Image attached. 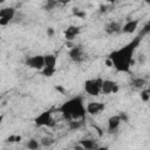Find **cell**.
Listing matches in <instances>:
<instances>
[{"instance_id": "17", "label": "cell", "mask_w": 150, "mask_h": 150, "mask_svg": "<svg viewBox=\"0 0 150 150\" xmlns=\"http://www.w3.org/2000/svg\"><path fill=\"white\" fill-rule=\"evenodd\" d=\"M40 143H41V145H43V146H49V145H52V144L54 143V139L50 138V137H43V138L40 141Z\"/></svg>"}, {"instance_id": "13", "label": "cell", "mask_w": 150, "mask_h": 150, "mask_svg": "<svg viewBox=\"0 0 150 150\" xmlns=\"http://www.w3.org/2000/svg\"><path fill=\"white\" fill-rule=\"evenodd\" d=\"M56 56L54 54H47L45 55V68H52L55 69L56 68Z\"/></svg>"}, {"instance_id": "19", "label": "cell", "mask_w": 150, "mask_h": 150, "mask_svg": "<svg viewBox=\"0 0 150 150\" xmlns=\"http://www.w3.org/2000/svg\"><path fill=\"white\" fill-rule=\"evenodd\" d=\"M73 14H74L75 16H77V18H81V19H84L86 15H87L84 11H81V9H79V8H74Z\"/></svg>"}, {"instance_id": "25", "label": "cell", "mask_w": 150, "mask_h": 150, "mask_svg": "<svg viewBox=\"0 0 150 150\" xmlns=\"http://www.w3.org/2000/svg\"><path fill=\"white\" fill-rule=\"evenodd\" d=\"M69 127H70V129H77L81 127V122L80 121H70Z\"/></svg>"}, {"instance_id": "3", "label": "cell", "mask_w": 150, "mask_h": 150, "mask_svg": "<svg viewBox=\"0 0 150 150\" xmlns=\"http://www.w3.org/2000/svg\"><path fill=\"white\" fill-rule=\"evenodd\" d=\"M102 83L103 80L101 79H90L84 81V91L90 96H98L102 91Z\"/></svg>"}, {"instance_id": "21", "label": "cell", "mask_w": 150, "mask_h": 150, "mask_svg": "<svg viewBox=\"0 0 150 150\" xmlns=\"http://www.w3.org/2000/svg\"><path fill=\"white\" fill-rule=\"evenodd\" d=\"M141 100L143 102H148L150 100V91L149 90H142L141 91Z\"/></svg>"}, {"instance_id": "26", "label": "cell", "mask_w": 150, "mask_h": 150, "mask_svg": "<svg viewBox=\"0 0 150 150\" xmlns=\"http://www.w3.org/2000/svg\"><path fill=\"white\" fill-rule=\"evenodd\" d=\"M118 116H120V118H121V122H128V120H129L127 112H123V111H122V112L118 114Z\"/></svg>"}, {"instance_id": "29", "label": "cell", "mask_w": 150, "mask_h": 150, "mask_svg": "<svg viewBox=\"0 0 150 150\" xmlns=\"http://www.w3.org/2000/svg\"><path fill=\"white\" fill-rule=\"evenodd\" d=\"M56 90H59V91H61L62 94H64V93H66V89H64V88H62L61 86H56Z\"/></svg>"}, {"instance_id": "30", "label": "cell", "mask_w": 150, "mask_h": 150, "mask_svg": "<svg viewBox=\"0 0 150 150\" xmlns=\"http://www.w3.org/2000/svg\"><path fill=\"white\" fill-rule=\"evenodd\" d=\"M95 150H109L108 146H97Z\"/></svg>"}, {"instance_id": "22", "label": "cell", "mask_w": 150, "mask_h": 150, "mask_svg": "<svg viewBox=\"0 0 150 150\" xmlns=\"http://www.w3.org/2000/svg\"><path fill=\"white\" fill-rule=\"evenodd\" d=\"M22 139V137L20 135H11L8 138H7V142L8 143H14V142H20Z\"/></svg>"}, {"instance_id": "23", "label": "cell", "mask_w": 150, "mask_h": 150, "mask_svg": "<svg viewBox=\"0 0 150 150\" xmlns=\"http://www.w3.org/2000/svg\"><path fill=\"white\" fill-rule=\"evenodd\" d=\"M56 5H57V1H52V0H49V1H47V4H46V6H45V8H46L47 11H50V9H53Z\"/></svg>"}, {"instance_id": "27", "label": "cell", "mask_w": 150, "mask_h": 150, "mask_svg": "<svg viewBox=\"0 0 150 150\" xmlns=\"http://www.w3.org/2000/svg\"><path fill=\"white\" fill-rule=\"evenodd\" d=\"M54 33H55V30H54V28H53V27L47 28V35H48V36H50V38H52V36L54 35Z\"/></svg>"}, {"instance_id": "15", "label": "cell", "mask_w": 150, "mask_h": 150, "mask_svg": "<svg viewBox=\"0 0 150 150\" xmlns=\"http://www.w3.org/2000/svg\"><path fill=\"white\" fill-rule=\"evenodd\" d=\"M80 144L84 148V150H95L97 148L95 141L94 139H90V138H86V139L80 141Z\"/></svg>"}, {"instance_id": "10", "label": "cell", "mask_w": 150, "mask_h": 150, "mask_svg": "<svg viewBox=\"0 0 150 150\" xmlns=\"http://www.w3.org/2000/svg\"><path fill=\"white\" fill-rule=\"evenodd\" d=\"M79 33H80V27L71 25V26H69V27L64 30V39H66L67 41H70V42H71V41L79 35Z\"/></svg>"}, {"instance_id": "28", "label": "cell", "mask_w": 150, "mask_h": 150, "mask_svg": "<svg viewBox=\"0 0 150 150\" xmlns=\"http://www.w3.org/2000/svg\"><path fill=\"white\" fill-rule=\"evenodd\" d=\"M74 150H84V148L79 143V144H76V145L74 146Z\"/></svg>"}, {"instance_id": "6", "label": "cell", "mask_w": 150, "mask_h": 150, "mask_svg": "<svg viewBox=\"0 0 150 150\" xmlns=\"http://www.w3.org/2000/svg\"><path fill=\"white\" fill-rule=\"evenodd\" d=\"M15 15V9L13 7H5L0 9V26H6L12 21Z\"/></svg>"}, {"instance_id": "20", "label": "cell", "mask_w": 150, "mask_h": 150, "mask_svg": "<svg viewBox=\"0 0 150 150\" xmlns=\"http://www.w3.org/2000/svg\"><path fill=\"white\" fill-rule=\"evenodd\" d=\"M55 71H56V68H55V69H52V68H43L42 74H43L45 76H47V77H50V76H53V75L55 74Z\"/></svg>"}, {"instance_id": "12", "label": "cell", "mask_w": 150, "mask_h": 150, "mask_svg": "<svg viewBox=\"0 0 150 150\" xmlns=\"http://www.w3.org/2000/svg\"><path fill=\"white\" fill-rule=\"evenodd\" d=\"M120 124H121L120 116L118 115H114V116L109 117V120H108V130L110 132H112V131H115L120 127Z\"/></svg>"}, {"instance_id": "24", "label": "cell", "mask_w": 150, "mask_h": 150, "mask_svg": "<svg viewBox=\"0 0 150 150\" xmlns=\"http://www.w3.org/2000/svg\"><path fill=\"white\" fill-rule=\"evenodd\" d=\"M148 33H150V21H148V22L143 26L141 35H145V34H148ZM141 35H139V36H141Z\"/></svg>"}, {"instance_id": "9", "label": "cell", "mask_w": 150, "mask_h": 150, "mask_svg": "<svg viewBox=\"0 0 150 150\" xmlns=\"http://www.w3.org/2000/svg\"><path fill=\"white\" fill-rule=\"evenodd\" d=\"M69 56L75 62H81L84 60V52L81 46H74L71 49H69Z\"/></svg>"}, {"instance_id": "14", "label": "cell", "mask_w": 150, "mask_h": 150, "mask_svg": "<svg viewBox=\"0 0 150 150\" xmlns=\"http://www.w3.org/2000/svg\"><path fill=\"white\" fill-rule=\"evenodd\" d=\"M121 30H122V26L116 21H111L105 26V32L108 34H115V33H118Z\"/></svg>"}, {"instance_id": "2", "label": "cell", "mask_w": 150, "mask_h": 150, "mask_svg": "<svg viewBox=\"0 0 150 150\" xmlns=\"http://www.w3.org/2000/svg\"><path fill=\"white\" fill-rule=\"evenodd\" d=\"M60 111L62 112L66 120L70 121H81L86 116V108L83 105L81 97H74L67 102H64L60 107Z\"/></svg>"}, {"instance_id": "4", "label": "cell", "mask_w": 150, "mask_h": 150, "mask_svg": "<svg viewBox=\"0 0 150 150\" xmlns=\"http://www.w3.org/2000/svg\"><path fill=\"white\" fill-rule=\"evenodd\" d=\"M35 124L38 127H54L55 125V120L52 116L50 111H43L40 115H38V117L34 120Z\"/></svg>"}, {"instance_id": "8", "label": "cell", "mask_w": 150, "mask_h": 150, "mask_svg": "<svg viewBox=\"0 0 150 150\" xmlns=\"http://www.w3.org/2000/svg\"><path fill=\"white\" fill-rule=\"evenodd\" d=\"M104 108H105L104 103H101V102H89L87 104V107H86V110H87L88 114L95 116V115L101 114L104 110Z\"/></svg>"}, {"instance_id": "16", "label": "cell", "mask_w": 150, "mask_h": 150, "mask_svg": "<svg viewBox=\"0 0 150 150\" xmlns=\"http://www.w3.org/2000/svg\"><path fill=\"white\" fill-rule=\"evenodd\" d=\"M40 144H41V143H40L38 139H35V138H30V139L27 141L26 146H27L28 150H38V149L40 148Z\"/></svg>"}, {"instance_id": "31", "label": "cell", "mask_w": 150, "mask_h": 150, "mask_svg": "<svg viewBox=\"0 0 150 150\" xmlns=\"http://www.w3.org/2000/svg\"><path fill=\"white\" fill-rule=\"evenodd\" d=\"M105 63H107V66H108V67H111V66H112V62H111V60H110V59H107Z\"/></svg>"}, {"instance_id": "7", "label": "cell", "mask_w": 150, "mask_h": 150, "mask_svg": "<svg viewBox=\"0 0 150 150\" xmlns=\"http://www.w3.org/2000/svg\"><path fill=\"white\" fill-rule=\"evenodd\" d=\"M118 91V84L112 80H103L102 83V93L104 95L116 94Z\"/></svg>"}, {"instance_id": "11", "label": "cell", "mask_w": 150, "mask_h": 150, "mask_svg": "<svg viewBox=\"0 0 150 150\" xmlns=\"http://www.w3.org/2000/svg\"><path fill=\"white\" fill-rule=\"evenodd\" d=\"M138 27V20H129L122 26V32L124 34H132Z\"/></svg>"}, {"instance_id": "5", "label": "cell", "mask_w": 150, "mask_h": 150, "mask_svg": "<svg viewBox=\"0 0 150 150\" xmlns=\"http://www.w3.org/2000/svg\"><path fill=\"white\" fill-rule=\"evenodd\" d=\"M26 64L29 68L36 70H43L45 68V55H34L26 60Z\"/></svg>"}, {"instance_id": "1", "label": "cell", "mask_w": 150, "mask_h": 150, "mask_svg": "<svg viewBox=\"0 0 150 150\" xmlns=\"http://www.w3.org/2000/svg\"><path fill=\"white\" fill-rule=\"evenodd\" d=\"M141 41V36H137L135 40H132L130 43H128L127 46L122 47L121 49H117L115 52H112L108 59L111 60L112 62V67L116 68V70L122 71V73H128L130 71L131 66L135 63L134 60V52L136 49V47L138 46Z\"/></svg>"}, {"instance_id": "18", "label": "cell", "mask_w": 150, "mask_h": 150, "mask_svg": "<svg viewBox=\"0 0 150 150\" xmlns=\"http://www.w3.org/2000/svg\"><path fill=\"white\" fill-rule=\"evenodd\" d=\"M144 83H145V81H144L143 79H135V80L131 82V84H132L135 88H141V87L144 86Z\"/></svg>"}]
</instances>
